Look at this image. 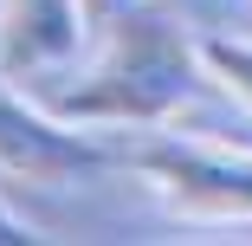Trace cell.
<instances>
[{"label":"cell","mask_w":252,"mask_h":246,"mask_svg":"<svg viewBox=\"0 0 252 246\" xmlns=\"http://www.w3.org/2000/svg\"><path fill=\"white\" fill-rule=\"evenodd\" d=\"M200 65H207V78H220V91H233L252 110V45L246 39H200Z\"/></svg>","instance_id":"cell-5"},{"label":"cell","mask_w":252,"mask_h":246,"mask_svg":"<svg viewBox=\"0 0 252 246\" xmlns=\"http://www.w3.org/2000/svg\"><path fill=\"white\" fill-rule=\"evenodd\" d=\"M136 169L156 181V194L181 220H207V227L252 220V156H233L220 142H149L136 149Z\"/></svg>","instance_id":"cell-2"},{"label":"cell","mask_w":252,"mask_h":246,"mask_svg":"<svg viewBox=\"0 0 252 246\" xmlns=\"http://www.w3.org/2000/svg\"><path fill=\"white\" fill-rule=\"evenodd\" d=\"M200 71H207L200 65V45L181 26L156 20V13H129V20L110 26V39H104V52L91 59V71L59 97V117L149 130V123H168L188 104V91H194Z\"/></svg>","instance_id":"cell-1"},{"label":"cell","mask_w":252,"mask_h":246,"mask_svg":"<svg viewBox=\"0 0 252 246\" xmlns=\"http://www.w3.org/2000/svg\"><path fill=\"white\" fill-rule=\"evenodd\" d=\"M13 240H32V227H20V214L0 201V246H13Z\"/></svg>","instance_id":"cell-6"},{"label":"cell","mask_w":252,"mask_h":246,"mask_svg":"<svg viewBox=\"0 0 252 246\" xmlns=\"http://www.w3.org/2000/svg\"><path fill=\"white\" fill-rule=\"evenodd\" d=\"M84 39V0H0V59L13 71H52Z\"/></svg>","instance_id":"cell-4"},{"label":"cell","mask_w":252,"mask_h":246,"mask_svg":"<svg viewBox=\"0 0 252 246\" xmlns=\"http://www.w3.org/2000/svg\"><path fill=\"white\" fill-rule=\"evenodd\" d=\"M91 169H104V149L71 130V117L39 110L0 78V175L20 181H78Z\"/></svg>","instance_id":"cell-3"}]
</instances>
